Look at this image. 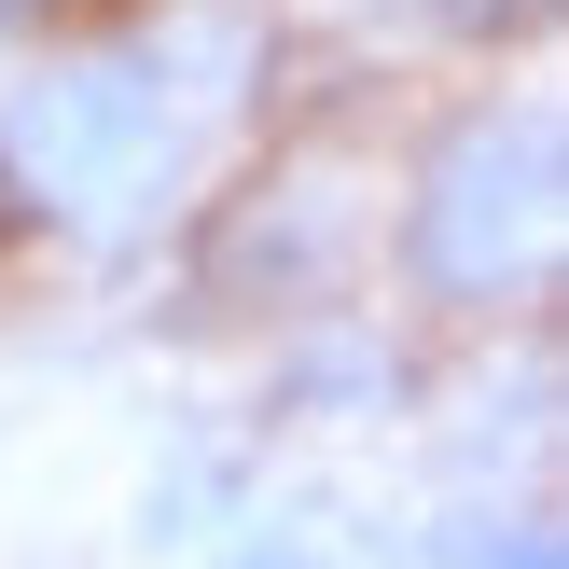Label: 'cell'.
Instances as JSON below:
<instances>
[{
    "instance_id": "1",
    "label": "cell",
    "mask_w": 569,
    "mask_h": 569,
    "mask_svg": "<svg viewBox=\"0 0 569 569\" xmlns=\"http://www.w3.org/2000/svg\"><path fill=\"white\" fill-rule=\"evenodd\" d=\"M556 264V111H472L403 194V278L445 306H515Z\"/></svg>"
},
{
    "instance_id": "2",
    "label": "cell",
    "mask_w": 569,
    "mask_h": 569,
    "mask_svg": "<svg viewBox=\"0 0 569 569\" xmlns=\"http://www.w3.org/2000/svg\"><path fill=\"white\" fill-rule=\"evenodd\" d=\"M167 153V98H139L126 56H56L0 98V194L28 222H98L153 181Z\"/></svg>"
},
{
    "instance_id": "3",
    "label": "cell",
    "mask_w": 569,
    "mask_h": 569,
    "mask_svg": "<svg viewBox=\"0 0 569 569\" xmlns=\"http://www.w3.org/2000/svg\"><path fill=\"white\" fill-rule=\"evenodd\" d=\"M361 264V194L333 167H292V181H250L237 209L209 222V292L237 306H333V278Z\"/></svg>"
},
{
    "instance_id": "4",
    "label": "cell",
    "mask_w": 569,
    "mask_h": 569,
    "mask_svg": "<svg viewBox=\"0 0 569 569\" xmlns=\"http://www.w3.org/2000/svg\"><path fill=\"white\" fill-rule=\"evenodd\" d=\"M126 70H139V98L237 111V98L278 83V0H139Z\"/></svg>"
},
{
    "instance_id": "5",
    "label": "cell",
    "mask_w": 569,
    "mask_h": 569,
    "mask_svg": "<svg viewBox=\"0 0 569 569\" xmlns=\"http://www.w3.org/2000/svg\"><path fill=\"white\" fill-rule=\"evenodd\" d=\"M403 403V348L361 320H333V306H306L292 333H278V376H264V417H389Z\"/></svg>"
},
{
    "instance_id": "6",
    "label": "cell",
    "mask_w": 569,
    "mask_h": 569,
    "mask_svg": "<svg viewBox=\"0 0 569 569\" xmlns=\"http://www.w3.org/2000/svg\"><path fill=\"white\" fill-rule=\"evenodd\" d=\"M237 500H250V459H237V445H181V459L139 487V542H153V556L167 542H209Z\"/></svg>"
},
{
    "instance_id": "7",
    "label": "cell",
    "mask_w": 569,
    "mask_h": 569,
    "mask_svg": "<svg viewBox=\"0 0 569 569\" xmlns=\"http://www.w3.org/2000/svg\"><path fill=\"white\" fill-rule=\"evenodd\" d=\"M445 569H556V515L542 500H472V515H445Z\"/></svg>"
},
{
    "instance_id": "8",
    "label": "cell",
    "mask_w": 569,
    "mask_h": 569,
    "mask_svg": "<svg viewBox=\"0 0 569 569\" xmlns=\"http://www.w3.org/2000/svg\"><path fill=\"white\" fill-rule=\"evenodd\" d=\"M222 569H348V542H333L320 515H278V528H250V542L222 556Z\"/></svg>"
},
{
    "instance_id": "9",
    "label": "cell",
    "mask_w": 569,
    "mask_h": 569,
    "mask_svg": "<svg viewBox=\"0 0 569 569\" xmlns=\"http://www.w3.org/2000/svg\"><path fill=\"white\" fill-rule=\"evenodd\" d=\"M389 14L445 28V42H515V28H542V0H389Z\"/></svg>"
},
{
    "instance_id": "10",
    "label": "cell",
    "mask_w": 569,
    "mask_h": 569,
    "mask_svg": "<svg viewBox=\"0 0 569 569\" xmlns=\"http://www.w3.org/2000/svg\"><path fill=\"white\" fill-rule=\"evenodd\" d=\"M28 14H42V0H0V28H28Z\"/></svg>"
}]
</instances>
